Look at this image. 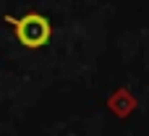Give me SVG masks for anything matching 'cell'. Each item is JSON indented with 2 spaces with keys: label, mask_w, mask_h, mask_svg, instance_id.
<instances>
[{
  "label": "cell",
  "mask_w": 149,
  "mask_h": 136,
  "mask_svg": "<svg viewBox=\"0 0 149 136\" xmlns=\"http://www.w3.org/2000/svg\"><path fill=\"white\" fill-rule=\"evenodd\" d=\"M5 21L13 26V31H16V39L24 45V47H29V50H39V47H45L47 42H50V37H52V26H50V21L42 16V13H37V10H29L26 16H5Z\"/></svg>",
  "instance_id": "1"
}]
</instances>
